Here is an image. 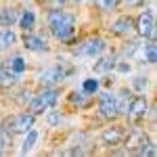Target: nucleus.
Returning a JSON list of instances; mask_svg holds the SVG:
<instances>
[{"label": "nucleus", "mask_w": 157, "mask_h": 157, "mask_svg": "<svg viewBox=\"0 0 157 157\" xmlns=\"http://www.w3.org/2000/svg\"><path fill=\"white\" fill-rule=\"evenodd\" d=\"M82 90H86L88 94H94V92L98 90V82H97V80H86V82H84V88H82Z\"/></svg>", "instance_id": "obj_24"}, {"label": "nucleus", "mask_w": 157, "mask_h": 157, "mask_svg": "<svg viewBox=\"0 0 157 157\" xmlns=\"http://www.w3.org/2000/svg\"><path fill=\"white\" fill-rule=\"evenodd\" d=\"M57 98H59L57 88H44L40 94H36V97L29 101V113L38 115V113H42L44 109H50L57 103Z\"/></svg>", "instance_id": "obj_2"}, {"label": "nucleus", "mask_w": 157, "mask_h": 157, "mask_svg": "<svg viewBox=\"0 0 157 157\" xmlns=\"http://www.w3.org/2000/svg\"><path fill=\"white\" fill-rule=\"evenodd\" d=\"M98 113H101L103 117H107V120H113V117L120 115V111H117V101H115L113 94H101V101H98Z\"/></svg>", "instance_id": "obj_5"}, {"label": "nucleus", "mask_w": 157, "mask_h": 157, "mask_svg": "<svg viewBox=\"0 0 157 157\" xmlns=\"http://www.w3.org/2000/svg\"><path fill=\"white\" fill-rule=\"evenodd\" d=\"M17 75H19V73H15L11 67H9V63H6V67L0 69V86H2V88H11V86H15L17 84Z\"/></svg>", "instance_id": "obj_13"}, {"label": "nucleus", "mask_w": 157, "mask_h": 157, "mask_svg": "<svg viewBox=\"0 0 157 157\" xmlns=\"http://www.w3.org/2000/svg\"><path fill=\"white\" fill-rule=\"evenodd\" d=\"M115 101H117V98H115ZM128 105H130V92H128V90H121V92H120V101H117V111L126 115Z\"/></svg>", "instance_id": "obj_19"}, {"label": "nucleus", "mask_w": 157, "mask_h": 157, "mask_svg": "<svg viewBox=\"0 0 157 157\" xmlns=\"http://www.w3.org/2000/svg\"><path fill=\"white\" fill-rule=\"evenodd\" d=\"M2 147H4V145H2V140H0V153H2Z\"/></svg>", "instance_id": "obj_28"}, {"label": "nucleus", "mask_w": 157, "mask_h": 157, "mask_svg": "<svg viewBox=\"0 0 157 157\" xmlns=\"http://www.w3.org/2000/svg\"><path fill=\"white\" fill-rule=\"evenodd\" d=\"M32 126H34V113H19V115H13L9 120H4L2 130H6L11 134H25Z\"/></svg>", "instance_id": "obj_3"}, {"label": "nucleus", "mask_w": 157, "mask_h": 157, "mask_svg": "<svg viewBox=\"0 0 157 157\" xmlns=\"http://www.w3.org/2000/svg\"><path fill=\"white\" fill-rule=\"evenodd\" d=\"M128 2H130V4H134V2H136V0H128Z\"/></svg>", "instance_id": "obj_29"}, {"label": "nucleus", "mask_w": 157, "mask_h": 157, "mask_svg": "<svg viewBox=\"0 0 157 157\" xmlns=\"http://www.w3.org/2000/svg\"><path fill=\"white\" fill-rule=\"evenodd\" d=\"M15 40H17V38H15V34H13L11 29H0V50L13 46Z\"/></svg>", "instance_id": "obj_17"}, {"label": "nucleus", "mask_w": 157, "mask_h": 157, "mask_svg": "<svg viewBox=\"0 0 157 157\" xmlns=\"http://www.w3.org/2000/svg\"><path fill=\"white\" fill-rule=\"evenodd\" d=\"M25 134H27V138H25L23 147H21V153H27V151H29V149L34 147V143L38 140V132L34 130V128H29V130H27Z\"/></svg>", "instance_id": "obj_20"}, {"label": "nucleus", "mask_w": 157, "mask_h": 157, "mask_svg": "<svg viewBox=\"0 0 157 157\" xmlns=\"http://www.w3.org/2000/svg\"><path fill=\"white\" fill-rule=\"evenodd\" d=\"M145 86H147V78L140 75V78H136V80H134V88H136V90H143Z\"/></svg>", "instance_id": "obj_26"}, {"label": "nucleus", "mask_w": 157, "mask_h": 157, "mask_svg": "<svg viewBox=\"0 0 157 157\" xmlns=\"http://www.w3.org/2000/svg\"><path fill=\"white\" fill-rule=\"evenodd\" d=\"M136 32L143 38H155V13L153 11H145L138 15L136 19Z\"/></svg>", "instance_id": "obj_4"}, {"label": "nucleus", "mask_w": 157, "mask_h": 157, "mask_svg": "<svg viewBox=\"0 0 157 157\" xmlns=\"http://www.w3.org/2000/svg\"><path fill=\"white\" fill-rule=\"evenodd\" d=\"M9 67H11L15 73H23L25 71V61L21 57H15L13 61H9Z\"/></svg>", "instance_id": "obj_23"}, {"label": "nucleus", "mask_w": 157, "mask_h": 157, "mask_svg": "<svg viewBox=\"0 0 157 157\" xmlns=\"http://www.w3.org/2000/svg\"><path fill=\"white\" fill-rule=\"evenodd\" d=\"M145 57H147V63H155V61H157V46H155V40H151V44H147Z\"/></svg>", "instance_id": "obj_22"}, {"label": "nucleus", "mask_w": 157, "mask_h": 157, "mask_svg": "<svg viewBox=\"0 0 157 157\" xmlns=\"http://www.w3.org/2000/svg\"><path fill=\"white\" fill-rule=\"evenodd\" d=\"M65 69H61V67H50V69H46V71L40 75V84L42 86H55L59 84V82H63L65 80Z\"/></svg>", "instance_id": "obj_10"}, {"label": "nucleus", "mask_w": 157, "mask_h": 157, "mask_svg": "<svg viewBox=\"0 0 157 157\" xmlns=\"http://www.w3.org/2000/svg\"><path fill=\"white\" fill-rule=\"evenodd\" d=\"M19 25H21L23 32H32L34 25H36V15H34L32 11H25L23 15L19 17Z\"/></svg>", "instance_id": "obj_15"}, {"label": "nucleus", "mask_w": 157, "mask_h": 157, "mask_svg": "<svg viewBox=\"0 0 157 157\" xmlns=\"http://www.w3.org/2000/svg\"><path fill=\"white\" fill-rule=\"evenodd\" d=\"M132 27H134L132 19L124 15V17H120L115 23L111 25V32H113V34H117V36H128V34L132 32Z\"/></svg>", "instance_id": "obj_12"}, {"label": "nucleus", "mask_w": 157, "mask_h": 157, "mask_svg": "<svg viewBox=\"0 0 157 157\" xmlns=\"http://www.w3.org/2000/svg\"><path fill=\"white\" fill-rule=\"evenodd\" d=\"M88 98H90V94L86 90H80V92H71L69 101H71L73 105H78V107H84L86 103H88Z\"/></svg>", "instance_id": "obj_18"}, {"label": "nucleus", "mask_w": 157, "mask_h": 157, "mask_svg": "<svg viewBox=\"0 0 157 157\" xmlns=\"http://www.w3.org/2000/svg\"><path fill=\"white\" fill-rule=\"evenodd\" d=\"M147 109H149V103H147L145 97H134V98H130L126 115H130L132 120H138V117H145L147 115Z\"/></svg>", "instance_id": "obj_8"}, {"label": "nucleus", "mask_w": 157, "mask_h": 157, "mask_svg": "<svg viewBox=\"0 0 157 157\" xmlns=\"http://www.w3.org/2000/svg\"><path fill=\"white\" fill-rule=\"evenodd\" d=\"M120 2H121V0H94V6L101 9L103 13H109V11H113Z\"/></svg>", "instance_id": "obj_21"}, {"label": "nucleus", "mask_w": 157, "mask_h": 157, "mask_svg": "<svg viewBox=\"0 0 157 157\" xmlns=\"http://www.w3.org/2000/svg\"><path fill=\"white\" fill-rule=\"evenodd\" d=\"M46 21H48L52 36L59 38V40H69V36L73 34V15H69V13L52 9L46 17Z\"/></svg>", "instance_id": "obj_1"}, {"label": "nucleus", "mask_w": 157, "mask_h": 157, "mask_svg": "<svg viewBox=\"0 0 157 157\" xmlns=\"http://www.w3.org/2000/svg\"><path fill=\"white\" fill-rule=\"evenodd\" d=\"M117 69H120V71H128V69H130V65H126V63H120V65H117Z\"/></svg>", "instance_id": "obj_27"}, {"label": "nucleus", "mask_w": 157, "mask_h": 157, "mask_svg": "<svg viewBox=\"0 0 157 157\" xmlns=\"http://www.w3.org/2000/svg\"><path fill=\"white\" fill-rule=\"evenodd\" d=\"M40 2H44V0H40Z\"/></svg>", "instance_id": "obj_30"}, {"label": "nucleus", "mask_w": 157, "mask_h": 157, "mask_svg": "<svg viewBox=\"0 0 157 157\" xmlns=\"http://www.w3.org/2000/svg\"><path fill=\"white\" fill-rule=\"evenodd\" d=\"M113 67H115V59L105 57V59L97 61V65H94V73H109Z\"/></svg>", "instance_id": "obj_16"}, {"label": "nucleus", "mask_w": 157, "mask_h": 157, "mask_svg": "<svg viewBox=\"0 0 157 157\" xmlns=\"http://www.w3.org/2000/svg\"><path fill=\"white\" fill-rule=\"evenodd\" d=\"M23 46L27 50H46L48 48V44H46V40H42L40 36H32L29 32H25V36H23Z\"/></svg>", "instance_id": "obj_11"}, {"label": "nucleus", "mask_w": 157, "mask_h": 157, "mask_svg": "<svg viewBox=\"0 0 157 157\" xmlns=\"http://www.w3.org/2000/svg\"><path fill=\"white\" fill-rule=\"evenodd\" d=\"M17 19H19V13L15 11V9H2L0 11V25H4V27L13 25Z\"/></svg>", "instance_id": "obj_14"}, {"label": "nucleus", "mask_w": 157, "mask_h": 157, "mask_svg": "<svg viewBox=\"0 0 157 157\" xmlns=\"http://www.w3.org/2000/svg\"><path fill=\"white\" fill-rule=\"evenodd\" d=\"M124 136H126L124 128L113 126V128H107L105 132L101 134V140H103V145H107V147H117L124 143Z\"/></svg>", "instance_id": "obj_7"}, {"label": "nucleus", "mask_w": 157, "mask_h": 157, "mask_svg": "<svg viewBox=\"0 0 157 157\" xmlns=\"http://www.w3.org/2000/svg\"><path fill=\"white\" fill-rule=\"evenodd\" d=\"M61 120H63V117H61V113H59V111H52L48 117H46L48 126H57V124H61Z\"/></svg>", "instance_id": "obj_25"}, {"label": "nucleus", "mask_w": 157, "mask_h": 157, "mask_svg": "<svg viewBox=\"0 0 157 157\" xmlns=\"http://www.w3.org/2000/svg\"><path fill=\"white\" fill-rule=\"evenodd\" d=\"M124 140H126V147H128V149H134V151H138L143 145H147V143H149L147 134L143 132V130H138V128L130 130V132L124 136Z\"/></svg>", "instance_id": "obj_9"}, {"label": "nucleus", "mask_w": 157, "mask_h": 157, "mask_svg": "<svg viewBox=\"0 0 157 157\" xmlns=\"http://www.w3.org/2000/svg\"><path fill=\"white\" fill-rule=\"evenodd\" d=\"M105 40H101V38H90V40H86L84 44L78 48V55H84V57H94V55H101L103 50H105Z\"/></svg>", "instance_id": "obj_6"}]
</instances>
